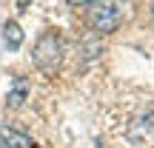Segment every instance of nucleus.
I'll use <instances>...</instances> for the list:
<instances>
[{
  "mask_svg": "<svg viewBox=\"0 0 154 148\" xmlns=\"http://www.w3.org/2000/svg\"><path fill=\"white\" fill-rule=\"evenodd\" d=\"M32 60H34V66H37L40 71H54V68H60V63H63V37L54 29H49V32H43L37 37L34 51H32Z\"/></svg>",
  "mask_w": 154,
  "mask_h": 148,
  "instance_id": "nucleus-1",
  "label": "nucleus"
},
{
  "mask_svg": "<svg viewBox=\"0 0 154 148\" xmlns=\"http://www.w3.org/2000/svg\"><path fill=\"white\" fill-rule=\"evenodd\" d=\"M83 49H86V57H97L100 51H103V46H100V37H97V34H88V37L83 40Z\"/></svg>",
  "mask_w": 154,
  "mask_h": 148,
  "instance_id": "nucleus-6",
  "label": "nucleus"
},
{
  "mask_svg": "<svg viewBox=\"0 0 154 148\" xmlns=\"http://www.w3.org/2000/svg\"><path fill=\"white\" fill-rule=\"evenodd\" d=\"M3 43L9 46V51H17V49H20L23 32H20V26H17L14 20H6V23H3Z\"/></svg>",
  "mask_w": 154,
  "mask_h": 148,
  "instance_id": "nucleus-5",
  "label": "nucleus"
},
{
  "mask_svg": "<svg viewBox=\"0 0 154 148\" xmlns=\"http://www.w3.org/2000/svg\"><path fill=\"white\" fill-rule=\"evenodd\" d=\"M17 6H20V9H26V6H29V0H17Z\"/></svg>",
  "mask_w": 154,
  "mask_h": 148,
  "instance_id": "nucleus-8",
  "label": "nucleus"
},
{
  "mask_svg": "<svg viewBox=\"0 0 154 148\" xmlns=\"http://www.w3.org/2000/svg\"><path fill=\"white\" fill-rule=\"evenodd\" d=\"M29 97V83L26 77H14V83H11V91L9 97H6V105L9 108H17V105H23V100Z\"/></svg>",
  "mask_w": 154,
  "mask_h": 148,
  "instance_id": "nucleus-4",
  "label": "nucleus"
},
{
  "mask_svg": "<svg viewBox=\"0 0 154 148\" xmlns=\"http://www.w3.org/2000/svg\"><path fill=\"white\" fill-rule=\"evenodd\" d=\"M0 148H37L34 145L32 137H26V134L14 131V128H0Z\"/></svg>",
  "mask_w": 154,
  "mask_h": 148,
  "instance_id": "nucleus-3",
  "label": "nucleus"
},
{
  "mask_svg": "<svg viewBox=\"0 0 154 148\" xmlns=\"http://www.w3.org/2000/svg\"><path fill=\"white\" fill-rule=\"evenodd\" d=\"M72 6H91V3H97V0H69Z\"/></svg>",
  "mask_w": 154,
  "mask_h": 148,
  "instance_id": "nucleus-7",
  "label": "nucleus"
},
{
  "mask_svg": "<svg viewBox=\"0 0 154 148\" xmlns=\"http://www.w3.org/2000/svg\"><path fill=\"white\" fill-rule=\"evenodd\" d=\"M88 23L97 34H111L123 23V3L120 0H97L88 6Z\"/></svg>",
  "mask_w": 154,
  "mask_h": 148,
  "instance_id": "nucleus-2",
  "label": "nucleus"
}]
</instances>
